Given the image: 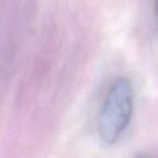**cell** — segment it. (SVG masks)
<instances>
[{
  "instance_id": "6da1fadb",
  "label": "cell",
  "mask_w": 158,
  "mask_h": 158,
  "mask_svg": "<svg viewBox=\"0 0 158 158\" xmlns=\"http://www.w3.org/2000/svg\"><path fill=\"white\" fill-rule=\"evenodd\" d=\"M133 88L126 77H119L110 87L99 116V133L103 142L114 144L123 136L133 113Z\"/></svg>"
},
{
  "instance_id": "7a4b0ae2",
  "label": "cell",
  "mask_w": 158,
  "mask_h": 158,
  "mask_svg": "<svg viewBox=\"0 0 158 158\" xmlns=\"http://www.w3.org/2000/svg\"><path fill=\"white\" fill-rule=\"evenodd\" d=\"M156 5H157V9H158V0H156Z\"/></svg>"
}]
</instances>
